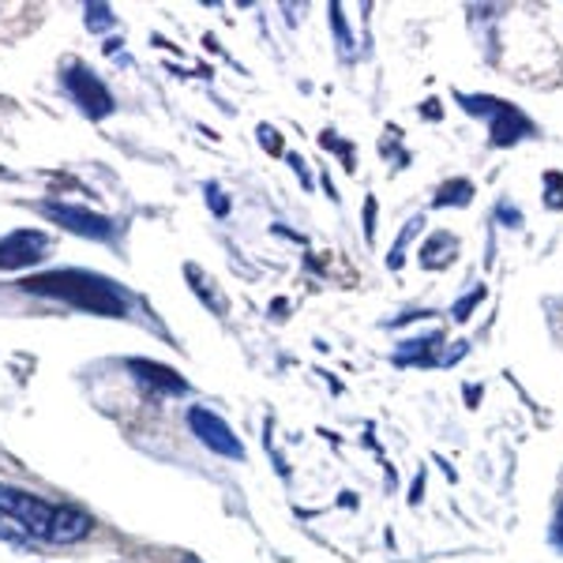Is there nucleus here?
Wrapping results in <instances>:
<instances>
[{"label":"nucleus","instance_id":"nucleus-1","mask_svg":"<svg viewBox=\"0 0 563 563\" xmlns=\"http://www.w3.org/2000/svg\"><path fill=\"white\" fill-rule=\"evenodd\" d=\"M20 286H23V294L57 297V301H65V305H76L95 316H113V320H121L132 305V297L124 294L117 282L90 275V271H49V275H34L20 282Z\"/></svg>","mask_w":563,"mask_h":563},{"label":"nucleus","instance_id":"nucleus-2","mask_svg":"<svg viewBox=\"0 0 563 563\" xmlns=\"http://www.w3.org/2000/svg\"><path fill=\"white\" fill-rule=\"evenodd\" d=\"M53 515H57V507L45 504L42 496H31V493L12 488V485H0V519H12L26 538L49 541Z\"/></svg>","mask_w":563,"mask_h":563},{"label":"nucleus","instance_id":"nucleus-3","mask_svg":"<svg viewBox=\"0 0 563 563\" xmlns=\"http://www.w3.org/2000/svg\"><path fill=\"white\" fill-rule=\"evenodd\" d=\"M459 102L466 113L474 117H488L493 121V143L496 147H511V143H519L522 135L533 132V124L526 121L515 106L499 102V98H488V95H459Z\"/></svg>","mask_w":563,"mask_h":563},{"label":"nucleus","instance_id":"nucleus-4","mask_svg":"<svg viewBox=\"0 0 563 563\" xmlns=\"http://www.w3.org/2000/svg\"><path fill=\"white\" fill-rule=\"evenodd\" d=\"M188 429H192L196 440L203 443L207 451H214V455L233 459V462L244 459V443L233 435L230 424H225L218 413L203 410V406H192V410H188Z\"/></svg>","mask_w":563,"mask_h":563},{"label":"nucleus","instance_id":"nucleus-5","mask_svg":"<svg viewBox=\"0 0 563 563\" xmlns=\"http://www.w3.org/2000/svg\"><path fill=\"white\" fill-rule=\"evenodd\" d=\"M60 84H65V90L71 95V102L84 109L90 121H102V117L113 113V95H109L106 84L95 76V71L71 65V68L65 71V76H60Z\"/></svg>","mask_w":563,"mask_h":563},{"label":"nucleus","instance_id":"nucleus-6","mask_svg":"<svg viewBox=\"0 0 563 563\" xmlns=\"http://www.w3.org/2000/svg\"><path fill=\"white\" fill-rule=\"evenodd\" d=\"M38 211L49 218V222L65 225V230L79 233V238L90 241H113L117 238V222L106 214H95L87 207H71V203H42Z\"/></svg>","mask_w":563,"mask_h":563},{"label":"nucleus","instance_id":"nucleus-7","mask_svg":"<svg viewBox=\"0 0 563 563\" xmlns=\"http://www.w3.org/2000/svg\"><path fill=\"white\" fill-rule=\"evenodd\" d=\"M45 249H49V241H45V233H38V230L8 233V238L0 241V271L31 267V263H38L45 256Z\"/></svg>","mask_w":563,"mask_h":563},{"label":"nucleus","instance_id":"nucleus-8","mask_svg":"<svg viewBox=\"0 0 563 563\" xmlns=\"http://www.w3.org/2000/svg\"><path fill=\"white\" fill-rule=\"evenodd\" d=\"M129 372H132L135 379H140L143 387L158 390V395H185V390H188L185 379H180L174 368L158 365V361H143V357H135V361H129Z\"/></svg>","mask_w":563,"mask_h":563},{"label":"nucleus","instance_id":"nucleus-9","mask_svg":"<svg viewBox=\"0 0 563 563\" xmlns=\"http://www.w3.org/2000/svg\"><path fill=\"white\" fill-rule=\"evenodd\" d=\"M90 526H95V522H90L87 511H79V507H71V504H60L57 515H53V526H49V544L84 541L90 533Z\"/></svg>","mask_w":563,"mask_h":563},{"label":"nucleus","instance_id":"nucleus-10","mask_svg":"<svg viewBox=\"0 0 563 563\" xmlns=\"http://www.w3.org/2000/svg\"><path fill=\"white\" fill-rule=\"evenodd\" d=\"M443 342V334H429V339H410L395 350V365H435V346Z\"/></svg>","mask_w":563,"mask_h":563},{"label":"nucleus","instance_id":"nucleus-11","mask_svg":"<svg viewBox=\"0 0 563 563\" xmlns=\"http://www.w3.org/2000/svg\"><path fill=\"white\" fill-rule=\"evenodd\" d=\"M470 196H474V185H470V180H451V185L440 188V196H435V207H448V203L466 207Z\"/></svg>","mask_w":563,"mask_h":563},{"label":"nucleus","instance_id":"nucleus-12","mask_svg":"<svg viewBox=\"0 0 563 563\" xmlns=\"http://www.w3.org/2000/svg\"><path fill=\"white\" fill-rule=\"evenodd\" d=\"M448 244H455V238L451 233H435V238L424 244V252H421V263L424 267H432V271H440V267H448V260L440 256V249H448Z\"/></svg>","mask_w":563,"mask_h":563},{"label":"nucleus","instance_id":"nucleus-13","mask_svg":"<svg viewBox=\"0 0 563 563\" xmlns=\"http://www.w3.org/2000/svg\"><path fill=\"white\" fill-rule=\"evenodd\" d=\"M424 225V218H410V222H406V230L398 233V241H395V249H390V256H387V263H390V271H398L402 267V252H406V244L413 241V233L421 230Z\"/></svg>","mask_w":563,"mask_h":563},{"label":"nucleus","instance_id":"nucleus-14","mask_svg":"<svg viewBox=\"0 0 563 563\" xmlns=\"http://www.w3.org/2000/svg\"><path fill=\"white\" fill-rule=\"evenodd\" d=\"M331 26H334V34H339L342 57H353V38H350V26H346V20H342V8L339 4H331Z\"/></svg>","mask_w":563,"mask_h":563},{"label":"nucleus","instance_id":"nucleus-15","mask_svg":"<svg viewBox=\"0 0 563 563\" xmlns=\"http://www.w3.org/2000/svg\"><path fill=\"white\" fill-rule=\"evenodd\" d=\"M117 20L113 12H109V4H87V26L90 31H109Z\"/></svg>","mask_w":563,"mask_h":563},{"label":"nucleus","instance_id":"nucleus-16","mask_svg":"<svg viewBox=\"0 0 563 563\" xmlns=\"http://www.w3.org/2000/svg\"><path fill=\"white\" fill-rule=\"evenodd\" d=\"M481 301H485V286H477L474 294L462 297V301H459L455 308H451V316H455L459 323H466V320H470V312H474V308H477Z\"/></svg>","mask_w":563,"mask_h":563},{"label":"nucleus","instance_id":"nucleus-17","mask_svg":"<svg viewBox=\"0 0 563 563\" xmlns=\"http://www.w3.org/2000/svg\"><path fill=\"white\" fill-rule=\"evenodd\" d=\"M207 203L214 207V214H225V211H230V203H225V196L218 192L214 185H207Z\"/></svg>","mask_w":563,"mask_h":563},{"label":"nucleus","instance_id":"nucleus-18","mask_svg":"<svg viewBox=\"0 0 563 563\" xmlns=\"http://www.w3.org/2000/svg\"><path fill=\"white\" fill-rule=\"evenodd\" d=\"M496 214L504 218V222H511V230H519V225H522V214L515 211L511 203H499V207H496Z\"/></svg>","mask_w":563,"mask_h":563},{"label":"nucleus","instance_id":"nucleus-19","mask_svg":"<svg viewBox=\"0 0 563 563\" xmlns=\"http://www.w3.org/2000/svg\"><path fill=\"white\" fill-rule=\"evenodd\" d=\"M260 135H263V147H271V151H282V140H278V132H275V129H267V124H263V129H260Z\"/></svg>","mask_w":563,"mask_h":563},{"label":"nucleus","instance_id":"nucleus-20","mask_svg":"<svg viewBox=\"0 0 563 563\" xmlns=\"http://www.w3.org/2000/svg\"><path fill=\"white\" fill-rule=\"evenodd\" d=\"M552 544L563 552V507H560V515H556V522H552Z\"/></svg>","mask_w":563,"mask_h":563},{"label":"nucleus","instance_id":"nucleus-21","mask_svg":"<svg viewBox=\"0 0 563 563\" xmlns=\"http://www.w3.org/2000/svg\"><path fill=\"white\" fill-rule=\"evenodd\" d=\"M424 113H429V117H440V102H432V98H429V102H424Z\"/></svg>","mask_w":563,"mask_h":563},{"label":"nucleus","instance_id":"nucleus-22","mask_svg":"<svg viewBox=\"0 0 563 563\" xmlns=\"http://www.w3.org/2000/svg\"><path fill=\"white\" fill-rule=\"evenodd\" d=\"M180 563H199V560H196V556H188V560H180Z\"/></svg>","mask_w":563,"mask_h":563}]
</instances>
